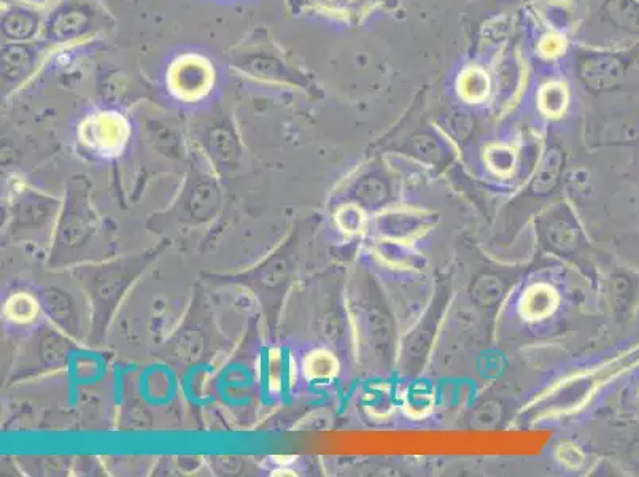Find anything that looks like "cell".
I'll list each match as a JSON object with an SVG mask.
<instances>
[{
    "label": "cell",
    "mask_w": 639,
    "mask_h": 477,
    "mask_svg": "<svg viewBox=\"0 0 639 477\" xmlns=\"http://www.w3.org/2000/svg\"><path fill=\"white\" fill-rule=\"evenodd\" d=\"M558 298L554 288L547 285H535L523 296L522 312L530 320H541L552 314L557 307Z\"/></svg>",
    "instance_id": "obj_1"
},
{
    "label": "cell",
    "mask_w": 639,
    "mask_h": 477,
    "mask_svg": "<svg viewBox=\"0 0 639 477\" xmlns=\"http://www.w3.org/2000/svg\"><path fill=\"white\" fill-rule=\"evenodd\" d=\"M458 90L466 101L479 102L488 94L487 75L479 69L466 70L458 82Z\"/></svg>",
    "instance_id": "obj_2"
},
{
    "label": "cell",
    "mask_w": 639,
    "mask_h": 477,
    "mask_svg": "<svg viewBox=\"0 0 639 477\" xmlns=\"http://www.w3.org/2000/svg\"><path fill=\"white\" fill-rule=\"evenodd\" d=\"M566 101L568 97L562 85H547L541 93V107L552 117H557L565 110Z\"/></svg>",
    "instance_id": "obj_3"
},
{
    "label": "cell",
    "mask_w": 639,
    "mask_h": 477,
    "mask_svg": "<svg viewBox=\"0 0 639 477\" xmlns=\"http://www.w3.org/2000/svg\"><path fill=\"white\" fill-rule=\"evenodd\" d=\"M563 48L562 40L558 39V37H550L546 42L543 43V51L544 55L554 56L557 53H560Z\"/></svg>",
    "instance_id": "obj_4"
}]
</instances>
